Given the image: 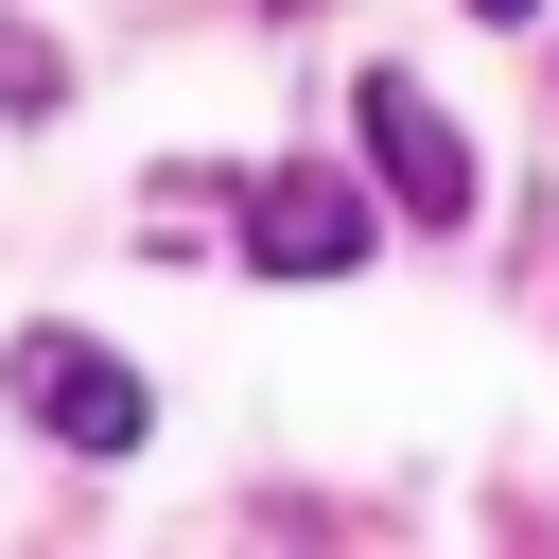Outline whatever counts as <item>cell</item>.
<instances>
[{"label": "cell", "mask_w": 559, "mask_h": 559, "mask_svg": "<svg viewBox=\"0 0 559 559\" xmlns=\"http://www.w3.org/2000/svg\"><path fill=\"white\" fill-rule=\"evenodd\" d=\"M0 384H17V419H35V437H70V454H140V437H157L140 367H105V349H87V332H52V314L0 349Z\"/></svg>", "instance_id": "obj_1"}, {"label": "cell", "mask_w": 559, "mask_h": 559, "mask_svg": "<svg viewBox=\"0 0 559 559\" xmlns=\"http://www.w3.org/2000/svg\"><path fill=\"white\" fill-rule=\"evenodd\" d=\"M349 122H367V157H384V192H402L419 227H472V140H454V105H437L419 70H367Z\"/></svg>", "instance_id": "obj_2"}, {"label": "cell", "mask_w": 559, "mask_h": 559, "mask_svg": "<svg viewBox=\"0 0 559 559\" xmlns=\"http://www.w3.org/2000/svg\"><path fill=\"white\" fill-rule=\"evenodd\" d=\"M245 262H262V280H280V262H297V280H349V262H367V192L314 175V157H280V175L245 192Z\"/></svg>", "instance_id": "obj_3"}, {"label": "cell", "mask_w": 559, "mask_h": 559, "mask_svg": "<svg viewBox=\"0 0 559 559\" xmlns=\"http://www.w3.org/2000/svg\"><path fill=\"white\" fill-rule=\"evenodd\" d=\"M472 17H542V0H472Z\"/></svg>", "instance_id": "obj_4"}]
</instances>
